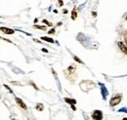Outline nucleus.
<instances>
[{
    "instance_id": "obj_2",
    "label": "nucleus",
    "mask_w": 127,
    "mask_h": 120,
    "mask_svg": "<svg viewBox=\"0 0 127 120\" xmlns=\"http://www.w3.org/2000/svg\"><path fill=\"white\" fill-rule=\"evenodd\" d=\"M120 102H121V96H120V95H118V96H116V97L112 98V99L111 100V106H114V105H118Z\"/></svg>"
},
{
    "instance_id": "obj_7",
    "label": "nucleus",
    "mask_w": 127,
    "mask_h": 120,
    "mask_svg": "<svg viewBox=\"0 0 127 120\" xmlns=\"http://www.w3.org/2000/svg\"><path fill=\"white\" fill-rule=\"evenodd\" d=\"M64 101H65V102H67V103H69L71 105H73L75 103H76L74 100H70V99H67V98H65V99H64Z\"/></svg>"
},
{
    "instance_id": "obj_18",
    "label": "nucleus",
    "mask_w": 127,
    "mask_h": 120,
    "mask_svg": "<svg viewBox=\"0 0 127 120\" xmlns=\"http://www.w3.org/2000/svg\"><path fill=\"white\" fill-rule=\"evenodd\" d=\"M123 120H127V118H124V119H123Z\"/></svg>"
},
{
    "instance_id": "obj_13",
    "label": "nucleus",
    "mask_w": 127,
    "mask_h": 120,
    "mask_svg": "<svg viewBox=\"0 0 127 120\" xmlns=\"http://www.w3.org/2000/svg\"><path fill=\"white\" fill-rule=\"evenodd\" d=\"M74 60H76V61H78V62H79V63H82V60H79V59H78V58H77V57H74Z\"/></svg>"
},
{
    "instance_id": "obj_5",
    "label": "nucleus",
    "mask_w": 127,
    "mask_h": 120,
    "mask_svg": "<svg viewBox=\"0 0 127 120\" xmlns=\"http://www.w3.org/2000/svg\"><path fill=\"white\" fill-rule=\"evenodd\" d=\"M16 102H17V104L20 105L21 107H23L24 109H27V108H28V107H27V105H25V103H24V102H23L21 99H19V98H16Z\"/></svg>"
},
{
    "instance_id": "obj_17",
    "label": "nucleus",
    "mask_w": 127,
    "mask_h": 120,
    "mask_svg": "<svg viewBox=\"0 0 127 120\" xmlns=\"http://www.w3.org/2000/svg\"><path fill=\"white\" fill-rule=\"evenodd\" d=\"M125 41H126V44H127V34L125 35Z\"/></svg>"
},
{
    "instance_id": "obj_3",
    "label": "nucleus",
    "mask_w": 127,
    "mask_h": 120,
    "mask_svg": "<svg viewBox=\"0 0 127 120\" xmlns=\"http://www.w3.org/2000/svg\"><path fill=\"white\" fill-rule=\"evenodd\" d=\"M0 30L1 31H3L5 34H8V35H10V34H14V30H11V29H8V28H0Z\"/></svg>"
},
{
    "instance_id": "obj_19",
    "label": "nucleus",
    "mask_w": 127,
    "mask_h": 120,
    "mask_svg": "<svg viewBox=\"0 0 127 120\" xmlns=\"http://www.w3.org/2000/svg\"><path fill=\"white\" fill-rule=\"evenodd\" d=\"M126 20H127V18H126Z\"/></svg>"
},
{
    "instance_id": "obj_16",
    "label": "nucleus",
    "mask_w": 127,
    "mask_h": 120,
    "mask_svg": "<svg viewBox=\"0 0 127 120\" xmlns=\"http://www.w3.org/2000/svg\"><path fill=\"white\" fill-rule=\"evenodd\" d=\"M42 51H43V52H45V53H47V52H48L47 49H42Z\"/></svg>"
},
{
    "instance_id": "obj_15",
    "label": "nucleus",
    "mask_w": 127,
    "mask_h": 120,
    "mask_svg": "<svg viewBox=\"0 0 127 120\" xmlns=\"http://www.w3.org/2000/svg\"><path fill=\"white\" fill-rule=\"evenodd\" d=\"M54 32H55V30H50V31H49V33H54Z\"/></svg>"
},
{
    "instance_id": "obj_9",
    "label": "nucleus",
    "mask_w": 127,
    "mask_h": 120,
    "mask_svg": "<svg viewBox=\"0 0 127 120\" xmlns=\"http://www.w3.org/2000/svg\"><path fill=\"white\" fill-rule=\"evenodd\" d=\"M76 16H77V14H76V11H75V9H74V10L72 11V14H71V18H72V20H75Z\"/></svg>"
},
{
    "instance_id": "obj_4",
    "label": "nucleus",
    "mask_w": 127,
    "mask_h": 120,
    "mask_svg": "<svg viewBox=\"0 0 127 120\" xmlns=\"http://www.w3.org/2000/svg\"><path fill=\"white\" fill-rule=\"evenodd\" d=\"M101 86H102V89H101V91H102L103 99H104V100H106V99H107V96H108V90L106 89V87H105L104 85H102V84H101Z\"/></svg>"
},
{
    "instance_id": "obj_8",
    "label": "nucleus",
    "mask_w": 127,
    "mask_h": 120,
    "mask_svg": "<svg viewBox=\"0 0 127 120\" xmlns=\"http://www.w3.org/2000/svg\"><path fill=\"white\" fill-rule=\"evenodd\" d=\"M42 40H45V41H48L50 43H54V40L52 38H49V37H42Z\"/></svg>"
},
{
    "instance_id": "obj_12",
    "label": "nucleus",
    "mask_w": 127,
    "mask_h": 120,
    "mask_svg": "<svg viewBox=\"0 0 127 120\" xmlns=\"http://www.w3.org/2000/svg\"><path fill=\"white\" fill-rule=\"evenodd\" d=\"M119 112H125V113H127V108H125V107L120 108V109H119Z\"/></svg>"
},
{
    "instance_id": "obj_10",
    "label": "nucleus",
    "mask_w": 127,
    "mask_h": 120,
    "mask_svg": "<svg viewBox=\"0 0 127 120\" xmlns=\"http://www.w3.org/2000/svg\"><path fill=\"white\" fill-rule=\"evenodd\" d=\"M36 109H38V110H43V105H41V104H37Z\"/></svg>"
},
{
    "instance_id": "obj_1",
    "label": "nucleus",
    "mask_w": 127,
    "mask_h": 120,
    "mask_svg": "<svg viewBox=\"0 0 127 120\" xmlns=\"http://www.w3.org/2000/svg\"><path fill=\"white\" fill-rule=\"evenodd\" d=\"M93 120H102L103 119V113L101 110H95L92 114Z\"/></svg>"
},
{
    "instance_id": "obj_6",
    "label": "nucleus",
    "mask_w": 127,
    "mask_h": 120,
    "mask_svg": "<svg viewBox=\"0 0 127 120\" xmlns=\"http://www.w3.org/2000/svg\"><path fill=\"white\" fill-rule=\"evenodd\" d=\"M118 46H119V48L121 49V51L123 52V53H125L127 55V47L122 42H118Z\"/></svg>"
},
{
    "instance_id": "obj_11",
    "label": "nucleus",
    "mask_w": 127,
    "mask_h": 120,
    "mask_svg": "<svg viewBox=\"0 0 127 120\" xmlns=\"http://www.w3.org/2000/svg\"><path fill=\"white\" fill-rule=\"evenodd\" d=\"M35 28H36V29H39V30H46V28H45V27H40V26H35Z\"/></svg>"
},
{
    "instance_id": "obj_14",
    "label": "nucleus",
    "mask_w": 127,
    "mask_h": 120,
    "mask_svg": "<svg viewBox=\"0 0 127 120\" xmlns=\"http://www.w3.org/2000/svg\"><path fill=\"white\" fill-rule=\"evenodd\" d=\"M59 4H60V6H62L63 5V1L62 0H59Z\"/></svg>"
}]
</instances>
